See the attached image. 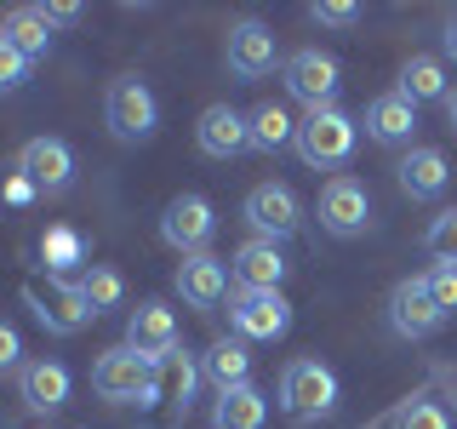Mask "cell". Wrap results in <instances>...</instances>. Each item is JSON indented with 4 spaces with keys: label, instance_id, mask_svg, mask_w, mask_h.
<instances>
[{
    "label": "cell",
    "instance_id": "obj_24",
    "mask_svg": "<svg viewBox=\"0 0 457 429\" xmlns=\"http://www.w3.org/2000/svg\"><path fill=\"white\" fill-rule=\"evenodd\" d=\"M263 424H269V395L257 383L223 390L218 407H212V429H263Z\"/></svg>",
    "mask_w": 457,
    "mask_h": 429
},
{
    "label": "cell",
    "instance_id": "obj_8",
    "mask_svg": "<svg viewBox=\"0 0 457 429\" xmlns=\"http://www.w3.org/2000/svg\"><path fill=\"white\" fill-rule=\"evenodd\" d=\"M223 63L235 80H263L275 75L280 63V46H275V29L263 18H235L228 23V40H223Z\"/></svg>",
    "mask_w": 457,
    "mask_h": 429
},
{
    "label": "cell",
    "instance_id": "obj_36",
    "mask_svg": "<svg viewBox=\"0 0 457 429\" xmlns=\"http://www.w3.org/2000/svg\"><path fill=\"white\" fill-rule=\"evenodd\" d=\"M46 12V23L57 29V23H80V6H40Z\"/></svg>",
    "mask_w": 457,
    "mask_h": 429
},
{
    "label": "cell",
    "instance_id": "obj_18",
    "mask_svg": "<svg viewBox=\"0 0 457 429\" xmlns=\"http://www.w3.org/2000/svg\"><path fill=\"white\" fill-rule=\"evenodd\" d=\"M69 390H75V378H69V366L63 361H23V372H18V400L29 412H40V418H52L57 407L69 400Z\"/></svg>",
    "mask_w": 457,
    "mask_h": 429
},
{
    "label": "cell",
    "instance_id": "obj_35",
    "mask_svg": "<svg viewBox=\"0 0 457 429\" xmlns=\"http://www.w3.org/2000/svg\"><path fill=\"white\" fill-rule=\"evenodd\" d=\"M35 195H40V189H35V183L23 178L18 166H12V178H6V206H23V200H35Z\"/></svg>",
    "mask_w": 457,
    "mask_h": 429
},
{
    "label": "cell",
    "instance_id": "obj_28",
    "mask_svg": "<svg viewBox=\"0 0 457 429\" xmlns=\"http://www.w3.org/2000/svg\"><path fill=\"white\" fill-rule=\"evenodd\" d=\"M389 429H452V412L440 407V400H428V395H411L406 407L395 412Z\"/></svg>",
    "mask_w": 457,
    "mask_h": 429
},
{
    "label": "cell",
    "instance_id": "obj_9",
    "mask_svg": "<svg viewBox=\"0 0 457 429\" xmlns=\"http://www.w3.org/2000/svg\"><path fill=\"white\" fill-rule=\"evenodd\" d=\"M212 235H218V212H212L206 195H171L166 212H161V240L171 252L195 257L212 247Z\"/></svg>",
    "mask_w": 457,
    "mask_h": 429
},
{
    "label": "cell",
    "instance_id": "obj_31",
    "mask_svg": "<svg viewBox=\"0 0 457 429\" xmlns=\"http://www.w3.org/2000/svg\"><path fill=\"white\" fill-rule=\"evenodd\" d=\"M161 366H171V418H183L195 407V361L183 349H171Z\"/></svg>",
    "mask_w": 457,
    "mask_h": 429
},
{
    "label": "cell",
    "instance_id": "obj_26",
    "mask_svg": "<svg viewBox=\"0 0 457 429\" xmlns=\"http://www.w3.org/2000/svg\"><path fill=\"white\" fill-rule=\"evenodd\" d=\"M246 132H252V149L257 155H280L286 143H297V121L286 114V104H257L246 114Z\"/></svg>",
    "mask_w": 457,
    "mask_h": 429
},
{
    "label": "cell",
    "instance_id": "obj_3",
    "mask_svg": "<svg viewBox=\"0 0 457 429\" xmlns=\"http://www.w3.org/2000/svg\"><path fill=\"white\" fill-rule=\"evenodd\" d=\"M354 143H361V121L343 114L337 104L332 109H309L303 121H297V155H303V166H314V172L349 166L354 161Z\"/></svg>",
    "mask_w": 457,
    "mask_h": 429
},
{
    "label": "cell",
    "instance_id": "obj_14",
    "mask_svg": "<svg viewBox=\"0 0 457 429\" xmlns=\"http://www.w3.org/2000/svg\"><path fill=\"white\" fill-rule=\"evenodd\" d=\"M126 349H137L143 361L161 366L171 349H178V315H171L161 298H143V304L126 315Z\"/></svg>",
    "mask_w": 457,
    "mask_h": 429
},
{
    "label": "cell",
    "instance_id": "obj_29",
    "mask_svg": "<svg viewBox=\"0 0 457 429\" xmlns=\"http://www.w3.org/2000/svg\"><path fill=\"white\" fill-rule=\"evenodd\" d=\"M418 281H423L428 304H435V309H440V315L452 321V315H457V264H428Z\"/></svg>",
    "mask_w": 457,
    "mask_h": 429
},
{
    "label": "cell",
    "instance_id": "obj_16",
    "mask_svg": "<svg viewBox=\"0 0 457 429\" xmlns=\"http://www.w3.org/2000/svg\"><path fill=\"white\" fill-rule=\"evenodd\" d=\"M23 298H29V309H35V321L57 338H69V332H80L86 321H97L92 304H86V292H80V281H52V298H40L35 286H29Z\"/></svg>",
    "mask_w": 457,
    "mask_h": 429
},
{
    "label": "cell",
    "instance_id": "obj_19",
    "mask_svg": "<svg viewBox=\"0 0 457 429\" xmlns=\"http://www.w3.org/2000/svg\"><path fill=\"white\" fill-rule=\"evenodd\" d=\"M178 292H183V304H195V309H218L228 298V257H218V252L183 257L178 264Z\"/></svg>",
    "mask_w": 457,
    "mask_h": 429
},
{
    "label": "cell",
    "instance_id": "obj_7",
    "mask_svg": "<svg viewBox=\"0 0 457 429\" xmlns=\"http://www.w3.org/2000/svg\"><path fill=\"white\" fill-rule=\"evenodd\" d=\"M280 75H286V92H292L303 109H332V104H337L343 63H337L332 52H320V46H303V52H292V57L280 63Z\"/></svg>",
    "mask_w": 457,
    "mask_h": 429
},
{
    "label": "cell",
    "instance_id": "obj_33",
    "mask_svg": "<svg viewBox=\"0 0 457 429\" xmlns=\"http://www.w3.org/2000/svg\"><path fill=\"white\" fill-rule=\"evenodd\" d=\"M309 18L326 23V29H354L361 23V6L354 0H320V6H309Z\"/></svg>",
    "mask_w": 457,
    "mask_h": 429
},
{
    "label": "cell",
    "instance_id": "obj_17",
    "mask_svg": "<svg viewBox=\"0 0 457 429\" xmlns=\"http://www.w3.org/2000/svg\"><path fill=\"white\" fill-rule=\"evenodd\" d=\"M195 143H200V155H212V161H235L240 149H252L246 114L228 109V104H206L200 121H195Z\"/></svg>",
    "mask_w": 457,
    "mask_h": 429
},
{
    "label": "cell",
    "instance_id": "obj_21",
    "mask_svg": "<svg viewBox=\"0 0 457 429\" xmlns=\"http://www.w3.org/2000/svg\"><path fill=\"white\" fill-rule=\"evenodd\" d=\"M406 104H446V92H452V80H446V63L440 57H428V52H411L406 63H400V86H395Z\"/></svg>",
    "mask_w": 457,
    "mask_h": 429
},
{
    "label": "cell",
    "instance_id": "obj_13",
    "mask_svg": "<svg viewBox=\"0 0 457 429\" xmlns=\"http://www.w3.org/2000/svg\"><path fill=\"white\" fill-rule=\"evenodd\" d=\"M18 172L40 195H63L69 183H75V149H69L63 138H29L18 149Z\"/></svg>",
    "mask_w": 457,
    "mask_h": 429
},
{
    "label": "cell",
    "instance_id": "obj_4",
    "mask_svg": "<svg viewBox=\"0 0 457 429\" xmlns=\"http://www.w3.org/2000/svg\"><path fill=\"white\" fill-rule=\"evenodd\" d=\"M104 126L114 143H149L154 126H161V104H154V92L137 75H120L104 92Z\"/></svg>",
    "mask_w": 457,
    "mask_h": 429
},
{
    "label": "cell",
    "instance_id": "obj_5",
    "mask_svg": "<svg viewBox=\"0 0 457 429\" xmlns=\"http://www.w3.org/2000/svg\"><path fill=\"white\" fill-rule=\"evenodd\" d=\"M314 218H320L326 235L337 240H361L371 229V195L361 178H349V172H337V178H326L320 200H314Z\"/></svg>",
    "mask_w": 457,
    "mask_h": 429
},
{
    "label": "cell",
    "instance_id": "obj_10",
    "mask_svg": "<svg viewBox=\"0 0 457 429\" xmlns=\"http://www.w3.org/2000/svg\"><path fill=\"white\" fill-rule=\"evenodd\" d=\"M228 326L246 343H275L292 332V304L280 292H235L228 298Z\"/></svg>",
    "mask_w": 457,
    "mask_h": 429
},
{
    "label": "cell",
    "instance_id": "obj_22",
    "mask_svg": "<svg viewBox=\"0 0 457 429\" xmlns=\"http://www.w3.org/2000/svg\"><path fill=\"white\" fill-rule=\"evenodd\" d=\"M40 264H46V275L52 281H80L86 269V240H80V229H69V223H52L46 235H40Z\"/></svg>",
    "mask_w": 457,
    "mask_h": 429
},
{
    "label": "cell",
    "instance_id": "obj_30",
    "mask_svg": "<svg viewBox=\"0 0 457 429\" xmlns=\"http://www.w3.org/2000/svg\"><path fill=\"white\" fill-rule=\"evenodd\" d=\"M423 252L435 257V264H457V206H446L423 229Z\"/></svg>",
    "mask_w": 457,
    "mask_h": 429
},
{
    "label": "cell",
    "instance_id": "obj_23",
    "mask_svg": "<svg viewBox=\"0 0 457 429\" xmlns=\"http://www.w3.org/2000/svg\"><path fill=\"white\" fill-rule=\"evenodd\" d=\"M200 372L218 383V395L252 383V349H246V338H218L206 355H200Z\"/></svg>",
    "mask_w": 457,
    "mask_h": 429
},
{
    "label": "cell",
    "instance_id": "obj_15",
    "mask_svg": "<svg viewBox=\"0 0 457 429\" xmlns=\"http://www.w3.org/2000/svg\"><path fill=\"white\" fill-rule=\"evenodd\" d=\"M286 252L275 247V240H240L235 257H228V275H235V292H280L286 281Z\"/></svg>",
    "mask_w": 457,
    "mask_h": 429
},
{
    "label": "cell",
    "instance_id": "obj_11",
    "mask_svg": "<svg viewBox=\"0 0 457 429\" xmlns=\"http://www.w3.org/2000/svg\"><path fill=\"white\" fill-rule=\"evenodd\" d=\"M383 321H389V332H395V338H406V343H423V338H435L440 326H446V315H440L435 304H428L423 281L411 275V281H400L395 292H389V304H383Z\"/></svg>",
    "mask_w": 457,
    "mask_h": 429
},
{
    "label": "cell",
    "instance_id": "obj_32",
    "mask_svg": "<svg viewBox=\"0 0 457 429\" xmlns=\"http://www.w3.org/2000/svg\"><path fill=\"white\" fill-rule=\"evenodd\" d=\"M23 80H29V57H23L18 46H12L6 35H0V97H6V92H18Z\"/></svg>",
    "mask_w": 457,
    "mask_h": 429
},
{
    "label": "cell",
    "instance_id": "obj_34",
    "mask_svg": "<svg viewBox=\"0 0 457 429\" xmlns=\"http://www.w3.org/2000/svg\"><path fill=\"white\" fill-rule=\"evenodd\" d=\"M12 372H23V338L12 321H0V378H12Z\"/></svg>",
    "mask_w": 457,
    "mask_h": 429
},
{
    "label": "cell",
    "instance_id": "obj_1",
    "mask_svg": "<svg viewBox=\"0 0 457 429\" xmlns=\"http://www.w3.org/2000/svg\"><path fill=\"white\" fill-rule=\"evenodd\" d=\"M92 390H97V400H114V407H154L161 400V366L143 361L126 343H114V349L97 355Z\"/></svg>",
    "mask_w": 457,
    "mask_h": 429
},
{
    "label": "cell",
    "instance_id": "obj_6",
    "mask_svg": "<svg viewBox=\"0 0 457 429\" xmlns=\"http://www.w3.org/2000/svg\"><path fill=\"white\" fill-rule=\"evenodd\" d=\"M240 218L252 223V235L257 240H292L297 229H303V200H297V189L292 183H257V189L246 195V206H240Z\"/></svg>",
    "mask_w": 457,
    "mask_h": 429
},
{
    "label": "cell",
    "instance_id": "obj_38",
    "mask_svg": "<svg viewBox=\"0 0 457 429\" xmlns=\"http://www.w3.org/2000/svg\"><path fill=\"white\" fill-rule=\"evenodd\" d=\"M446 121L457 126V86H452V92H446Z\"/></svg>",
    "mask_w": 457,
    "mask_h": 429
},
{
    "label": "cell",
    "instance_id": "obj_37",
    "mask_svg": "<svg viewBox=\"0 0 457 429\" xmlns=\"http://www.w3.org/2000/svg\"><path fill=\"white\" fill-rule=\"evenodd\" d=\"M440 46H446V57H452V63H457V12H452V18H446V29H440Z\"/></svg>",
    "mask_w": 457,
    "mask_h": 429
},
{
    "label": "cell",
    "instance_id": "obj_2",
    "mask_svg": "<svg viewBox=\"0 0 457 429\" xmlns=\"http://www.w3.org/2000/svg\"><path fill=\"white\" fill-rule=\"evenodd\" d=\"M337 395H343V383H337V372L326 366V361H314V355L286 361V372H280V407H286V418L320 424V418H332V412H337Z\"/></svg>",
    "mask_w": 457,
    "mask_h": 429
},
{
    "label": "cell",
    "instance_id": "obj_25",
    "mask_svg": "<svg viewBox=\"0 0 457 429\" xmlns=\"http://www.w3.org/2000/svg\"><path fill=\"white\" fill-rule=\"evenodd\" d=\"M0 35H6L12 46L29 57V63L52 52V23H46V12H40V6H12L6 23H0Z\"/></svg>",
    "mask_w": 457,
    "mask_h": 429
},
{
    "label": "cell",
    "instance_id": "obj_20",
    "mask_svg": "<svg viewBox=\"0 0 457 429\" xmlns=\"http://www.w3.org/2000/svg\"><path fill=\"white\" fill-rule=\"evenodd\" d=\"M361 132L371 143H383V149H400V143H411V132H418V104H406L400 92L371 97L366 114H361Z\"/></svg>",
    "mask_w": 457,
    "mask_h": 429
},
{
    "label": "cell",
    "instance_id": "obj_12",
    "mask_svg": "<svg viewBox=\"0 0 457 429\" xmlns=\"http://www.w3.org/2000/svg\"><path fill=\"white\" fill-rule=\"evenodd\" d=\"M395 183L406 200H440L452 189V161L446 149H435V143H411L406 155L395 161Z\"/></svg>",
    "mask_w": 457,
    "mask_h": 429
},
{
    "label": "cell",
    "instance_id": "obj_27",
    "mask_svg": "<svg viewBox=\"0 0 457 429\" xmlns=\"http://www.w3.org/2000/svg\"><path fill=\"white\" fill-rule=\"evenodd\" d=\"M80 292H86V304H92V315H109V309L126 304V275L114 264H92L80 275Z\"/></svg>",
    "mask_w": 457,
    "mask_h": 429
}]
</instances>
